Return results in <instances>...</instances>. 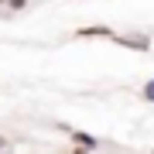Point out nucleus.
I'll return each mask as SVG.
<instances>
[{
	"label": "nucleus",
	"mask_w": 154,
	"mask_h": 154,
	"mask_svg": "<svg viewBox=\"0 0 154 154\" xmlns=\"http://www.w3.org/2000/svg\"><path fill=\"white\" fill-rule=\"evenodd\" d=\"M113 41L120 45V48H134V51H147L151 48L147 34H113Z\"/></svg>",
	"instance_id": "1"
},
{
	"label": "nucleus",
	"mask_w": 154,
	"mask_h": 154,
	"mask_svg": "<svg viewBox=\"0 0 154 154\" xmlns=\"http://www.w3.org/2000/svg\"><path fill=\"white\" fill-rule=\"evenodd\" d=\"M72 140H75L79 147H89V151H96V147H99V140L93 137V134H86V130H72Z\"/></svg>",
	"instance_id": "2"
},
{
	"label": "nucleus",
	"mask_w": 154,
	"mask_h": 154,
	"mask_svg": "<svg viewBox=\"0 0 154 154\" xmlns=\"http://www.w3.org/2000/svg\"><path fill=\"white\" fill-rule=\"evenodd\" d=\"M79 38H113V31L110 28H82V31H75Z\"/></svg>",
	"instance_id": "3"
},
{
	"label": "nucleus",
	"mask_w": 154,
	"mask_h": 154,
	"mask_svg": "<svg viewBox=\"0 0 154 154\" xmlns=\"http://www.w3.org/2000/svg\"><path fill=\"white\" fill-rule=\"evenodd\" d=\"M140 96L147 99V103H154V79H147V82H144V89H140Z\"/></svg>",
	"instance_id": "4"
},
{
	"label": "nucleus",
	"mask_w": 154,
	"mask_h": 154,
	"mask_svg": "<svg viewBox=\"0 0 154 154\" xmlns=\"http://www.w3.org/2000/svg\"><path fill=\"white\" fill-rule=\"evenodd\" d=\"M72 154H89V147H79V151H72Z\"/></svg>",
	"instance_id": "5"
},
{
	"label": "nucleus",
	"mask_w": 154,
	"mask_h": 154,
	"mask_svg": "<svg viewBox=\"0 0 154 154\" xmlns=\"http://www.w3.org/2000/svg\"><path fill=\"white\" fill-rule=\"evenodd\" d=\"M4 147H7V140H4V137H0V154H4Z\"/></svg>",
	"instance_id": "6"
},
{
	"label": "nucleus",
	"mask_w": 154,
	"mask_h": 154,
	"mask_svg": "<svg viewBox=\"0 0 154 154\" xmlns=\"http://www.w3.org/2000/svg\"><path fill=\"white\" fill-rule=\"evenodd\" d=\"M0 4H11V0H0Z\"/></svg>",
	"instance_id": "7"
}]
</instances>
